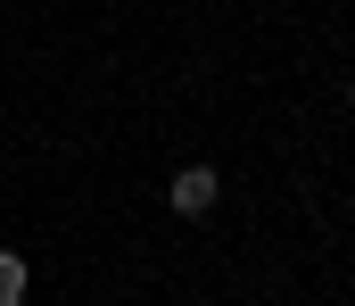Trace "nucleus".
<instances>
[{"label": "nucleus", "mask_w": 355, "mask_h": 306, "mask_svg": "<svg viewBox=\"0 0 355 306\" xmlns=\"http://www.w3.org/2000/svg\"><path fill=\"white\" fill-rule=\"evenodd\" d=\"M166 199H174V215H207V207L223 199V182H215V166H182Z\"/></svg>", "instance_id": "nucleus-1"}, {"label": "nucleus", "mask_w": 355, "mask_h": 306, "mask_svg": "<svg viewBox=\"0 0 355 306\" xmlns=\"http://www.w3.org/2000/svg\"><path fill=\"white\" fill-rule=\"evenodd\" d=\"M0 306H25V257L0 248Z\"/></svg>", "instance_id": "nucleus-2"}, {"label": "nucleus", "mask_w": 355, "mask_h": 306, "mask_svg": "<svg viewBox=\"0 0 355 306\" xmlns=\"http://www.w3.org/2000/svg\"><path fill=\"white\" fill-rule=\"evenodd\" d=\"M347 100H355V92H347Z\"/></svg>", "instance_id": "nucleus-3"}]
</instances>
